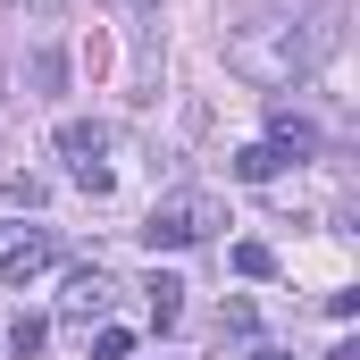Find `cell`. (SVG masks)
<instances>
[{
	"label": "cell",
	"instance_id": "6da1fadb",
	"mask_svg": "<svg viewBox=\"0 0 360 360\" xmlns=\"http://www.w3.org/2000/svg\"><path fill=\"white\" fill-rule=\"evenodd\" d=\"M335 42H344V8L327 0V8L293 17L276 42H243V51H235V68H243V76H260V84H293V76L327 68V51H335Z\"/></svg>",
	"mask_w": 360,
	"mask_h": 360
},
{
	"label": "cell",
	"instance_id": "7a4b0ae2",
	"mask_svg": "<svg viewBox=\"0 0 360 360\" xmlns=\"http://www.w3.org/2000/svg\"><path fill=\"white\" fill-rule=\"evenodd\" d=\"M210 226H218V201L210 193H176V201H160L143 218V243L151 252H193V243H210Z\"/></svg>",
	"mask_w": 360,
	"mask_h": 360
},
{
	"label": "cell",
	"instance_id": "3957f363",
	"mask_svg": "<svg viewBox=\"0 0 360 360\" xmlns=\"http://www.w3.org/2000/svg\"><path fill=\"white\" fill-rule=\"evenodd\" d=\"M59 160L76 168L84 193H109V126H101V117H68V126H59Z\"/></svg>",
	"mask_w": 360,
	"mask_h": 360
},
{
	"label": "cell",
	"instance_id": "277c9868",
	"mask_svg": "<svg viewBox=\"0 0 360 360\" xmlns=\"http://www.w3.org/2000/svg\"><path fill=\"white\" fill-rule=\"evenodd\" d=\"M51 252H59V243H51L42 226H0V276H8V285L42 276V269H51Z\"/></svg>",
	"mask_w": 360,
	"mask_h": 360
},
{
	"label": "cell",
	"instance_id": "5b68a950",
	"mask_svg": "<svg viewBox=\"0 0 360 360\" xmlns=\"http://www.w3.org/2000/svg\"><path fill=\"white\" fill-rule=\"evenodd\" d=\"M109 293H117V285H109L101 269H76V276H68V293H59V319H68V327H92V319L109 310Z\"/></svg>",
	"mask_w": 360,
	"mask_h": 360
},
{
	"label": "cell",
	"instance_id": "8992f818",
	"mask_svg": "<svg viewBox=\"0 0 360 360\" xmlns=\"http://www.w3.org/2000/svg\"><path fill=\"white\" fill-rule=\"evenodd\" d=\"M269 151L276 160H310V151H319V126H302L293 109H276L269 117Z\"/></svg>",
	"mask_w": 360,
	"mask_h": 360
},
{
	"label": "cell",
	"instance_id": "52a82bcc",
	"mask_svg": "<svg viewBox=\"0 0 360 360\" xmlns=\"http://www.w3.org/2000/svg\"><path fill=\"white\" fill-rule=\"evenodd\" d=\"M143 293H151V327H176V310H184V285H176V276H151Z\"/></svg>",
	"mask_w": 360,
	"mask_h": 360
},
{
	"label": "cell",
	"instance_id": "ba28073f",
	"mask_svg": "<svg viewBox=\"0 0 360 360\" xmlns=\"http://www.w3.org/2000/svg\"><path fill=\"white\" fill-rule=\"evenodd\" d=\"M276 168H285V160H276L269 143H243V151H235V176H243V184H269Z\"/></svg>",
	"mask_w": 360,
	"mask_h": 360
},
{
	"label": "cell",
	"instance_id": "9c48e42d",
	"mask_svg": "<svg viewBox=\"0 0 360 360\" xmlns=\"http://www.w3.org/2000/svg\"><path fill=\"white\" fill-rule=\"evenodd\" d=\"M235 269L243 276H276V252L269 243H235Z\"/></svg>",
	"mask_w": 360,
	"mask_h": 360
},
{
	"label": "cell",
	"instance_id": "30bf717a",
	"mask_svg": "<svg viewBox=\"0 0 360 360\" xmlns=\"http://www.w3.org/2000/svg\"><path fill=\"white\" fill-rule=\"evenodd\" d=\"M42 335H51L42 319H17V327H8V352H17V360H25V352H42Z\"/></svg>",
	"mask_w": 360,
	"mask_h": 360
},
{
	"label": "cell",
	"instance_id": "8fae6325",
	"mask_svg": "<svg viewBox=\"0 0 360 360\" xmlns=\"http://www.w3.org/2000/svg\"><path fill=\"white\" fill-rule=\"evenodd\" d=\"M0 201H8V210H34V201H42V184H34V176H0Z\"/></svg>",
	"mask_w": 360,
	"mask_h": 360
},
{
	"label": "cell",
	"instance_id": "7c38bea8",
	"mask_svg": "<svg viewBox=\"0 0 360 360\" xmlns=\"http://www.w3.org/2000/svg\"><path fill=\"white\" fill-rule=\"evenodd\" d=\"M134 352V335H126V327H101V335H92V360H126Z\"/></svg>",
	"mask_w": 360,
	"mask_h": 360
},
{
	"label": "cell",
	"instance_id": "4fadbf2b",
	"mask_svg": "<svg viewBox=\"0 0 360 360\" xmlns=\"http://www.w3.org/2000/svg\"><path fill=\"white\" fill-rule=\"evenodd\" d=\"M243 360H293V352H285V344H252Z\"/></svg>",
	"mask_w": 360,
	"mask_h": 360
},
{
	"label": "cell",
	"instance_id": "5bb4252c",
	"mask_svg": "<svg viewBox=\"0 0 360 360\" xmlns=\"http://www.w3.org/2000/svg\"><path fill=\"white\" fill-rule=\"evenodd\" d=\"M25 8H34V17H51V8H59V0H25Z\"/></svg>",
	"mask_w": 360,
	"mask_h": 360
}]
</instances>
